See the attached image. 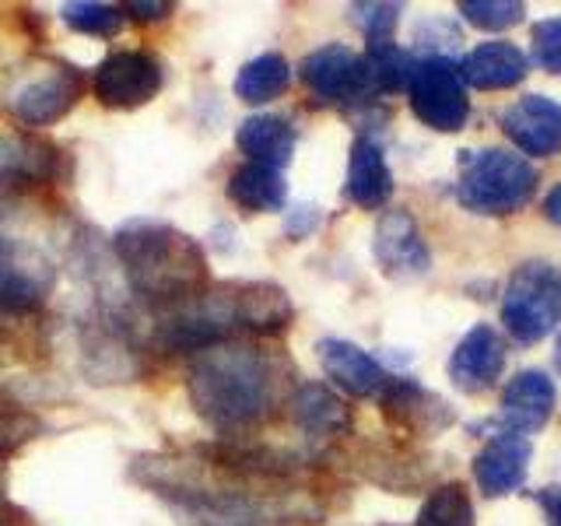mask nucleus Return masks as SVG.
Here are the masks:
<instances>
[{"mask_svg": "<svg viewBox=\"0 0 561 526\" xmlns=\"http://www.w3.org/2000/svg\"><path fill=\"white\" fill-rule=\"evenodd\" d=\"M316 358H320L327 379L351 397H376L390 382V376L382 373V365L368 351L341 338L316 341Z\"/></svg>", "mask_w": 561, "mask_h": 526, "instance_id": "nucleus-14", "label": "nucleus"}, {"mask_svg": "<svg viewBox=\"0 0 561 526\" xmlns=\"http://www.w3.org/2000/svg\"><path fill=\"white\" fill-rule=\"evenodd\" d=\"M81 362L92 382H130L137 376V358L123 330L95 323L81 341Z\"/></svg>", "mask_w": 561, "mask_h": 526, "instance_id": "nucleus-21", "label": "nucleus"}, {"mask_svg": "<svg viewBox=\"0 0 561 526\" xmlns=\"http://www.w3.org/2000/svg\"><path fill=\"white\" fill-rule=\"evenodd\" d=\"M92 78L67 60H43L22 75L8 92V110L25 127H49L64 119L84 95Z\"/></svg>", "mask_w": 561, "mask_h": 526, "instance_id": "nucleus-5", "label": "nucleus"}, {"mask_svg": "<svg viewBox=\"0 0 561 526\" xmlns=\"http://www.w3.org/2000/svg\"><path fill=\"white\" fill-rule=\"evenodd\" d=\"M526 53L513 43H481L473 53H467V60L460 64L463 84L481 88V92H502L513 88L526 78Z\"/></svg>", "mask_w": 561, "mask_h": 526, "instance_id": "nucleus-20", "label": "nucleus"}, {"mask_svg": "<svg viewBox=\"0 0 561 526\" xmlns=\"http://www.w3.org/2000/svg\"><path fill=\"white\" fill-rule=\"evenodd\" d=\"M186 393L193 411L215 428L253 425L274 408L277 365L260 347L225 341L193 355L186 368Z\"/></svg>", "mask_w": 561, "mask_h": 526, "instance_id": "nucleus-2", "label": "nucleus"}, {"mask_svg": "<svg viewBox=\"0 0 561 526\" xmlns=\"http://www.w3.org/2000/svg\"><path fill=\"white\" fill-rule=\"evenodd\" d=\"M537 502L543 505V513H548V519H551L554 526H561V484H558V488H543L540 495H537Z\"/></svg>", "mask_w": 561, "mask_h": 526, "instance_id": "nucleus-35", "label": "nucleus"}, {"mask_svg": "<svg viewBox=\"0 0 561 526\" xmlns=\"http://www.w3.org/2000/svg\"><path fill=\"white\" fill-rule=\"evenodd\" d=\"M502 323L519 344H537L561 323V274L543 260L513 271L502 295Z\"/></svg>", "mask_w": 561, "mask_h": 526, "instance_id": "nucleus-4", "label": "nucleus"}, {"mask_svg": "<svg viewBox=\"0 0 561 526\" xmlns=\"http://www.w3.org/2000/svg\"><path fill=\"white\" fill-rule=\"evenodd\" d=\"M408 99L414 116L438 134H456L470 116L463 75L449 57L414 60L408 78Z\"/></svg>", "mask_w": 561, "mask_h": 526, "instance_id": "nucleus-6", "label": "nucleus"}, {"mask_svg": "<svg viewBox=\"0 0 561 526\" xmlns=\"http://www.w3.org/2000/svg\"><path fill=\"white\" fill-rule=\"evenodd\" d=\"M554 365H558V373H561V338H558V344H554Z\"/></svg>", "mask_w": 561, "mask_h": 526, "instance_id": "nucleus-37", "label": "nucleus"}, {"mask_svg": "<svg viewBox=\"0 0 561 526\" xmlns=\"http://www.w3.org/2000/svg\"><path fill=\"white\" fill-rule=\"evenodd\" d=\"M291 84V64L280 53H260L245 60L236 75V99L245 105H267L280 99Z\"/></svg>", "mask_w": 561, "mask_h": 526, "instance_id": "nucleus-25", "label": "nucleus"}, {"mask_svg": "<svg viewBox=\"0 0 561 526\" xmlns=\"http://www.w3.org/2000/svg\"><path fill=\"white\" fill-rule=\"evenodd\" d=\"M228 201L242 207L245 215H274V210H285L288 204V183L277 169L245 162L232 175H228Z\"/></svg>", "mask_w": 561, "mask_h": 526, "instance_id": "nucleus-22", "label": "nucleus"}, {"mask_svg": "<svg viewBox=\"0 0 561 526\" xmlns=\"http://www.w3.org/2000/svg\"><path fill=\"white\" fill-rule=\"evenodd\" d=\"M400 4H382V0H362V4H351V25H355L368 46H382V43H393V32L400 22Z\"/></svg>", "mask_w": 561, "mask_h": 526, "instance_id": "nucleus-29", "label": "nucleus"}, {"mask_svg": "<svg viewBox=\"0 0 561 526\" xmlns=\"http://www.w3.org/2000/svg\"><path fill=\"white\" fill-rule=\"evenodd\" d=\"M165 84L162 60L148 49H113L92 70V92L105 110H137Z\"/></svg>", "mask_w": 561, "mask_h": 526, "instance_id": "nucleus-7", "label": "nucleus"}, {"mask_svg": "<svg viewBox=\"0 0 561 526\" xmlns=\"http://www.w3.org/2000/svg\"><path fill=\"white\" fill-rule=\"evenodd\" d=\"M502 368H505V344L499 338V330L478 323L456 344L449 358V379L463 393H484L488 386H495Z\"/></svg>", "mask_w": 561, "mask_h": 526, "instance_id": "nucleus-13", "label": "nucleus"}, {"mask_svg": "<svg viewBox=\"0 0 561 526\" xmlns=\"http://www.w3.org/2000/svg\"><path fill=\"white\" fill-rule=\"evenodd\" d=\"M414 526H473V505L463 484H438L432 495L421 502Z\"/></svg>", "mask_w": 561, "mask_h": 526, "instance_id": "nucleus-26", "label": "nucleus"}, {"mask_svg": "<svg viewBox=\"0 0 561 526\" xmlns=\"http://www.w3.org/2000/svg\"><path fill=\"white\" fill-rule=\"evenodd\" d=\"M347 201L362 210H379L393 197V172L386 151L368 134H358L347 155Z\"/></svg>", "mask_w": 561, "mask_h": 526, "instance_id": "nucleus-15", "label": "nucleus"}, {"mask_svg": "<svg viewBox=\"0 0 561 526\" xmlns=\"http://www.w3.org/2000/svg\"><path fill=\"white\" fill-rule=\"evenodd\" d=\"M368 64V78H373V92H400L408 88L411 67L414 60L403 53L397 43H382V46H368V53H362Z\"/></svg>", "mask_w": 561, "mask_h": 526, "instance_id": "nucleus-27", "label": "nucleus"}, {"mask_svg": "<svg viewBox=\"0 0 561 526\" xmlns=\"http://www.w3.org/2000/svg\"><path fill=\"white\" fill-rule=\"evenodd\" d=\"M554 411V382L540 368H526V373L513 376L502 393V418L508 432H537L548 425Z\"/></svg>", "mask_w": 561, "mask_h": 526, "instance_id": "nucleus-16", "label": "nucleus"}, {"mask_svg": "<svg viewBox=\"0 0 561 526\" xmlns=\"http://www.w3.org/2000/svg\"><path fill=\"white\" fill-rule=\"evenodd\" d=\"M390 418H397L400 425H408L411 432H432V428H446L453 414L449 403L438 400L432 393H425L414 382H386V390L379 393Z\"/></svg>", "mask_w": 561, "mask_h": 526, "instance_id": "nucleus-24", "label": "nucleus"}, {"mask_svg": "<svg viewBox=\"0 0 561 526\" xmlns=\"http://www.w3.org/2000/svg\"><path fill=\"white\" fill-rule=\"evenodd\" d=\"M502 130L523 155L551 158L561 151V102L548 95H523L502 113Z\"/></svg>", "mask_w": 561, "mask_h": 526, "instance_id": "nucleus-11", "label": "nucleus"}, {"mask_svg": "<svg viewBox=\"0 0 561 526\" xmlns=\"http://www.w3.org/2000/svg\"><path fill=\"white\" fill-rule=\"evenodd\" d=\"M373 253L379 271L393 281H414L432 267V253L408 210H386L379 218Z\"/></svg>", "mask_w": 561, "mask_h": 526, "instance_id": "nucleus-10", "label": "nucleus"}, {"mask_svg": "<svg viewBox=\"0 0 561 526\" xmlns=\"http://www.w3.org/2000/svg\"><path fill=\"white\" fill-rule=\"evenodd\" d=\"M236 145L250 162L280 172L295 155V127L277 113H253L239 123Z\"/></svg>", "mask_w": 561, "mask_h": 526, "instance_id": "nucleus-19", "label": "nucleus"}, {"mask_svg": "<svg viewBox=\"0 0 561 526\" xmlns=\"http://www.w3.org/2000/svg\"><path fill=\"white\" fill-rule=\"evenodd\" d=\"M298 78L320 102H358L373 92V78H368V64L362 53L347 49L341 43H330L312 49L309 57L298 64Z\"/></svg>", "mask_w": 561, "mask_h": 526, "instance_id": "nucleus-9", "label": "nucleus"}, {"mask_svg": "<svg viewBox=\"0 0 561 526\" xmlns=\"http://www.w3.org/2000/svg\"><path fill=\"white\" fill-rule=\"evenodd\" d=\"M323 215H320V207L316 204H298V207H288L285 210V232L288 239H309L316 228H320Z\"/></svg>", "mask_w": 561, "mask_h": 526, "instance_id": "nucleus-33", "label": "nucleus"}, {"mask_svg": "<svg viewBox=\"0 0 561 526\" xmlns=\"http://www.w3.org/2000/svg\"><path fill=\"white\" fill-rule=\"evenodd\" d=\"M537 193V169L523 155L488 148L470 155L463 162L460 183H456V201L473 215L505 218L530 204Z\"/></svg>", "mask_w": 561, "mask_h": 526, "instance_id": "nucleus-3", "label": "nucleus"}, {"mask_svg": "<svg viewBox=\"0 0 561 526\" xmlns=\"http://www.w3.org/2000/svg\"><path fill=\"white\" fill-rule=\"evenodd\" d=\"M534 446L523 432H502L473 456V481L491 499L513 495V491L526 481L530 470Z\"/></svg>", "mask_w": 561, "mask_h": 526, "instance_id": "nucleus-12", "label": "nucleus"}, {"mask_svg": "<svg viewBox=\"0 0 561 526\" xmlns=\"http://www.w3.org/2000/svg\"><path fill=\"white\" fill-rule=\"evenodd\" d=\"M113 256L127 288L162 309L183 306L207 288L204 245L169 221L130 218L119 225Z\"/></svg>", "mask_w": 561, "mask_h": 526, "instance_id": "nucleus-1", "label": "nucleus"}, {"mask_svg": "<svg viewBox=\"0 0 561 526\" xmlns=\"http://www.w3.org/2000/svg\"><path fill=\"white\" fill-rule=\"evenodd\" d=\"M295 425L316 435V438H333V435H344L351 428V414L344 408V400L327 390L320 382H302L288 400Z\"/></svg>", "mask_w": 561, "mask_h": 526, "instance_id": "nucleus-23", "label": "nucleus"}, {"mask_svg": "<svg viewBox=\"0 0 561 526\" xmlns=\"http://www.w3.org/2000/svg\"><path fill=\"white\" fill-rule=\"evenodd\" d=\"M53 288V263L25 239L0 228V312H32Z\"/></svg>", "mask_w": 561, "mask_h": 526, "instance_id": "nucleus-8", "label": "nucleus"}, {"mask_svg": "<svg viewBox=\"0 0 561 526\" xmlns=\"http://www.w3.org/2000/svg\"><path fill=\"white\" fill-rule=\"evenodd\" d=\"M123 11H127L134 22L140 25H154V22H162V18L172 14V4L169 0H130V4H123Z\"/></svg>", "mask_w": 561, "mask_h": 526, "instance_id": "nucleus-34", "label": "nucleus"}, {"mask_svg": "<svg viewBox=\"0 0 561 526\" xmlns=\"http://www.w3.org/2000/svg\"><path fill=\"white\" fill-rule=\"evenodd\" d=\"M35 432H39V421H35L32 414L0 408V460L14 456L28 443V438H35Z\"/></svg>", "mask_w": 561, "mask_h": 526, "instance_id": "nucleus-32", "label": "nucleus"}, {"mask_svg": "<svg viewBox=\"0 0 561 526\" xmlns=\"http://www.w3.org/2000/svg\"><path fill=\"white\" fill-rule=\"evenodd\" d=\"M530 43H534V60L548 75H561V14L537 22L530 32Z\"/></svg>", "mask_w": 561, "mask_h": 526, "instance_id": "nucleus-31", "label": "nucleus"}, {"mask_svg": "<svg viewBox=\"0 0 561 526\" xmlns=\"http://www.w3.org/2000/svg\"><path fill=\"white\" fill-rule=\"evenodd\" d=\"M236 320L239 330L260 333V338H271L280 333L291 323V298L288 291L274 285V281H236Z\"/></svg>", "mask_w": 561, "mask_h": 526, "instance_id": "nucleus-18", "label": "nucleus"}, {"mask_svg": "<svg viewBox=\"0 0 561 526\" xmlns=\"http://www.w3.org/2000/svg\"><path fill=\"white\" fill-rule=\"evenodd\" d=\"M60 175V148L35 134L0 137V186L53 183Z\"/></svg>", "mask_w": 561, "mask_h": 526, "instance_id": "nucleus-17", "label": "nucleus"}, {"mask_svg": "<svg viewBox=\"0 0 561 526\" xmlns=\"http://www.w3.org/2000/svg\"><path fill=\"white\" fill-rule=\"evenodd\" d=\"M460 14L481 32H502L523 22L526 4H519V0H463Z\"/></svg>", "mask_w": 561, "mask_h": 526, "instance_id": "nucleus-30", "label": "nucleus"}, {"mask_svg": "<svg viewBox=\"0 0 561 526\" xmlns=\"http://www.w3.org/2000/svg\"><path fill=\"white\" fill-rule=\"evenodd\" d=\"M543 215H548V221H554L561 228V183L548 193V201H543Z\"/></svg>", "mask_w": 561, "mask_h": 526, "instance_id": "nucleus-36", "label": "nucleus"}, {"mask_svg": "<svg viewBox=\"0 0 561 526\" xmlns=\"http://www.w3.org/2000/svg\"><path fill=\"white\" fill-rule=\"evenodd\" d=\"M60 18L67 28H75L81 35H116L123 25V11L113 4H102V0H67L60 8Z\"/></svg>", "mask_w": 561, "mask_h": 526, "instance_id": "nucleus-28", "label": "nucleus"}]
</instances>
